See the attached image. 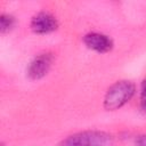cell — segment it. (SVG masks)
Listing matches in <instances>:
<instances>
[{"label": "cell", "instance_id": "cell-3", "mask_svg": "<svg viewBox=\"0 0 146 146\" xmlns=\"http://www.w3.org/2000/svg\"><path fill=\"white\" fill-rule=\"evenodd\" d=\"M57 27V19L48 13H39L31 21V29L38 34H47L54 32Z\"/></svg>", "mask_w": 146, "mask_h": 146}, {"label": "cell", "instance_id": "cell-9", "mask_svg": "<svg viewBox=\"0 0 146 146\" xmlns=\"http://www.w3.org/2000/svg\"><path fill=\"white\" fill-rule=\"evenodd\" d=\"M141 107H143V110H144V112L146 113V104H141Z\"/></svg>", "mask_w": 146, "mask_h": 146}, {"label": "cell", "instance_id": "cell-4", "mask_svg": "<svg viewBox=\"0 0 146 146\" xmlns=\"http://www.w3.org/2000/svg\"><path fill=\"white\" fill-rule=\"evenodd\" d=\"M51 62H52V56L50 54L39 55L30 63L27 68V75L32 80H39L43 78L48 73L51 66Z\"/></svg>", "mask_w": 146, "mask_h": 146}, {"label": "cell", "instance_id": "cell-6", "mask_svg": "<svg viewBox=\"0 0 146 146\" xmlns=\"http://www.w3.org/2000/svg\"><path fill=\"white\" fill-rule=\"evenodd\" d=\"M14 23H15V19L13 16L6 15V14L1 15L0 16V31H1V33L8 32L14 26Z\"/></svg>", "mask_w": 146, "mask_h": 146}, {"label": "cell", "instance_id": "cell-5", "mask_svg": "<svg viewBox=\"0 0 146 146\" xmlns=\"http://www.w3.org/2000/svg\"><path fill=\"white\" fill-rule=\"evenodd\" d=\"M83 41L89 49H92L100 54L108 52L113 48V41L111 40V38L97 32H91L86 34Z\"/></svg>", "mask_w": 146, "mask_h": 146}, {"label": "cell", "instance_id": "cell-8", "mask_svg": "<svg viewBox=\"0 0 146 146\" xmlns=\"http://www.w3.org/2000/svg\"><path fill=\"white\" fill-rule=\"evenodd\" d=\"M136 145L137 146H146V135L138 136L136 139Z\"/></svg>", "mask_w": 146, "mask_h": 146}, {"label": "cell", "instance_id": "cell-2", "mask_svg": "<svg viewBox=\"0 0 146 146\" xmlns=\"http://www.w3.org/2000/svg\"><path fill=\"white\" fill-rule=\"evenodd\" d=\"M113 137L103 131H83L65 138L59 146H112Z\"/></svg>", "mask_w": 146, "mask_h": 146}, {"label": "cell", "instance_id": "cell-7", "mask_svg": "<svg viewBox=\"0 0 146 146\" xmlns=\"http://www.w3.org/2000/svg\"><path fill=\"white\" fill-rule=\"evenodd\" d=\"M140 99L141 104H146V79L141 83V90H140Z\"/></svg>", "mask_w": 146, "mask_h": 146}, {"label": "cell", "instance_id": "cell-1", "mask_svg": "<svg viewBox=\"0 0 146 146\" xmlns=\"http://www.w3.org/2000/svg\"><path fill=\"white\" fill-rule=\"evenodd\" d=\"M135 95V84L131 81L122 80L115 82L107 90L104 98V107L107 111H115L128 103Z\"/></svg>", "mask_w": 146, "mask_h": 146}]
</instances>
